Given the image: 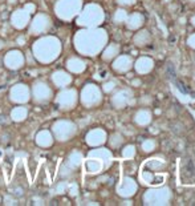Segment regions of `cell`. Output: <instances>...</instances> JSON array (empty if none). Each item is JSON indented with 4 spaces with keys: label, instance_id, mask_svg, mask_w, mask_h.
I'll return each instance as SVG.
<instances>
[{
    "label": "cell",
    "instance_id": "cell-8",
    "mask_svg": "<svg viewBox=\"0 0 195 206\" xmlns=\"http://www.w3.org/2000/svg\"><path fill=\"white\" fill-rule=\"evenodd\" d=\"M131 59L129 57V56H123V57L119 59V61L117 63V65H121V68H119V71L121 72H126L129 71L131 68Z\"/></svg>",
    "mask_w": 195,
    "mask_h": 206
},
{
    "label": "cell",
    "instance_id": "cell-3",
    "mask_svg": "<svg viewBox=\"0 0 195 206\" xmlns=\"http://www.w3.org/2000/svg\"><path fill=\"white\" fill-rule=\"evenodd\" d=\"M153 67H154L153 59L147 57V56H145V57H139L137 60V63H135V69H137V72L139 75L149 73V72H151V69H153Z\"/></svg>",
    "mask_w": 195,
    "mask_h": 206
},
{
    "label": "cell",
    "instance_id": "cell-15",
    "mask_svg": "<svg viewBox=\"0 0 195 206\" xmlns=\"http://www.w3.org/2000/svg\"><path fill=\"white\" fill-rule=\"evenodd\" d=\"M191 24H193V25L195 27V16H193V17H191Z\"/></svg>",
    "mask_w": 195,
    "mask_h": 206
},
{
    "label": "cell",
    "instance_id": "cell-5",
    "mask_svg": "<svg viewBox=\"0 0 195 206\" xmlns=\"http://www.w3.org/2000/svg\"><path fill=\"white\" fill-rule=\"evenodd\" d=\"M150 40H151L150 33L146 29H142L134 36L133 41H134L135 45H138V47H145V45H147V44L150 43Z\"/></svg>",
    "mask_w": 195,
    "mask_h": 206
},
{
    "label": "cell",
    "instance_id": "cell-14",
    "mask_svg": "<svg viewBox=\"0 0 195 206\" xmlns=\"http://www.w3.org/2000/svg\"><path fill=\"white\" fill-rule=\"evenodd\" d=\"M6 119H7V116H6V115H2V116H0V125L4 124V121H6Z\"/></svg>",
    "mask_w": 195,
    "mask_h": 206
},
{
    "label": "cell",
    "instance_id": "cell-6",
    "mask_svg": "<svg viewBox=\"0 0 195 206\" xmlns=\"http://www.w3.org/2000/svg\"><path fill=\"white\" fill-rule=\"evenodd\" d=\"M143 16L141 14H133L127 20V27L130 28V29H138V28L142 27L143 24Z\"/></svg>",
    "mask_w": 195,
    "mask_h": 206
},
{
    "label": "cell",
    "instance_id": "cell-12",
    "mask_svg": "<svg viewBox=\"0 0 195 206\" xmlns=\"http://www.w3.org/2000/svg\"><path fill=\"white\" fill-rule=\"evenodd\" d=\"M187 44H189V47H191L193 49H195V33L191 35L189 39H187Z\"/></svg>",
    "mask_w": 195,
    "mask_h": 206
},
{
    "label": "cell",
    "instance_id": "cell-7",
    "mask_svg": "<svg viewBox=\"0 0 195 206\" xmlns=\"http://www.w3.org/2000/svg\"><path fill=\"white\" fill-rule=\"evenodd\" d=\"M135 192H137V184L131 178H125V192H122V194L126 197H130Z\"/></svg>",
    "mask_w": 195,
    "mask_h": 206
},
{
    "label": "cell",
    "instance_id": "cell-11",
    "mask_svg": "<svg viewBox=\"0 0 195 206\" xmlns=\"http://www.w3.org/2000/svg\"><path fill=\"white\" fill-rule=\"evenodd\" d=\"M12 194H13L15 197H17V198L23 197V196H24V189H23V186H13V188H12Z\"/></svg>",
    "mask_w": 195,
    "mask_h": 206
},
{
    "label": "cell",
    "instance_id": "cell-1",
    "mask_svg": "<svg viewBox=\"0 0 195 206\" xmlns=\"http://www.w3.org/2000/svg\"><path fill=\"white\" fill-rule=\"evenodd\" d=\"M167 164L162 158L146 160L139 169V181L147 186H161L167 178Z\"/></svg>",
    "mask_w": 195,
    "mask_h": 206
},
{
    "label": "cell",
    "instance_id": "cell-9",
    "mask_svg": "<svg viewBox=\"0 0 195 206\" xmlns=\"http://www.w3.org/2000/svg\"><path fill=\"white\" fill-rule=\"evenodd\" d=\"M155 146H157V142H155L154 140H145V142L142 144V149L145 153H150L153 152Z\"/></svg>",
    "mask_w": 195,
    "mask_h": 206
},
{
    "label": "cell",
    "instance_id": "cell-10",
    "mask_svg": "<svg viewBox=\"0 0 195 206\" xmlns=\"http://www.w3.org/2000/svg\"><path fill=\"white\" fill-rule=\"evenodd\" d=\"M122 154L127 157V158H131V157L135 156V146H133V145H129V146H126L125 149H123Z\"/></svg>",
    "mask_w": 195,
    "mask_h": 206
},
{
    "label": "cell",
    "instance_id": "cell-13",
    "mask_svg": "<svg viewBox=\"0 0 195 206\" xmlns=\"http://www.w3.org/2000/svg\"><path fill=\"white\" fill-rule=\"evenodd\" d=\"M141 104L142 105H150L151 104V99L149 97V96H143V97L141 99Z\"/></svg>",
    "mask_w": 195,
    "mask_h": 206
},
{
    "label": "cell",
    "instance_id": "cell-4",
    "mask_svg": "<svg viewBox=\"0 0 195 206\" xmlns=\"http://www.w3.org/2000/svg\"><path fill=\"white\" fill-rule=\"evenodd\" d=\"M134 120L138 125L146 126V125H149L151 122V113H150V111H147V109H141V111L137 112Z\"/></svg>",
    "mask_w": 195,
    "mask_h": 206
},
{
    "label": "cell",
    "instance_id": "cell-2",
    "mask_svg": "<svg viewBox=\"0 0 195 206\" xmlns=\"http://www.w3.org/2000/svg\"><path fill=\"white\" fill-rule=\"evenodd\" d=\"M171 201V190L165 186H154L153 189L147 190L143 196L145 205H169Z\"/></svg>",
    "mask_w": 195,
    "mask_h": 206
}]
</instances>
